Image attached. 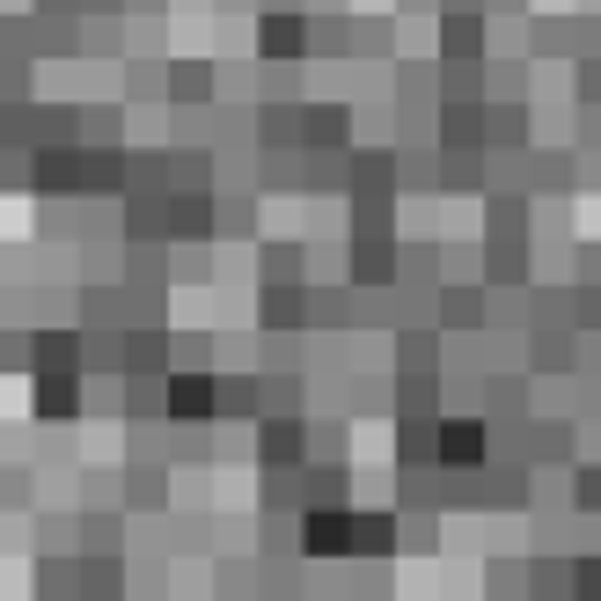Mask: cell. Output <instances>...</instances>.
Returning <instances> with one entry per match:
<instances>
[{"mask_svg":"<svg viewBox=\"0 0 601 601\" xmlns=\"http://www.w3.org/2000/svg\"><path fill=\"white\" fill-rule=\"evenodd\" d=\"M30 235V206L23 198H0V242H23Z\"/></svg>","mask_w":601,"mask_h":601,"instance_id":"6da1fadb","label":"cell"}]
</instances>
